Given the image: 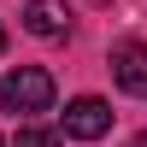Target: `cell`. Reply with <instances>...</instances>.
<instances>
[{"label": "cell", "mask_w": 147, "mask_h": 147, "mask_svg": "<svg viewBox=\"0 0 147 147\" xmlns=\"http://www.w3.org/2000/svg\"><path fill=\"white\" fill-rule=\"evenodd\" d=\"M0 106L6 112H47L53 106V77L41 65H12L0 77Z\"/></svg>", "instance_id": "6da1fadb"}, {"label": "cell", "mask_w": 147, "mask_h": 147, "mask_svg": "<svg viewBox=\"0 0 147 147\" xmlns=\"http://www.w3.org/2000/svg\"><path fill=\"white\" fill-rule=\"evenodd\" d=\"M106 129H112V106H106L100 94H77V100L65 106V136L71 141H100Z\"/></svg>", "instance_id": "7a4b0ae2"}, {"label": "cell", "mask_w": 147, "mask_h": 147, "mask_svg": "<svg viewBox=\"0 0 147 147\" xmlns=\"http://www.w3.org/2000/svg\"><path fill=\"white\" fill-rule=\"evenodd\" d=\"M112 82L124 94H147V41L124 35V41L112 47Z\"/></svg>", "instance_id": "3957f363"}, {"label": "cell", "mask_w": 147, "mask_h": 147, "mask_svg": "<svg viewBox=\"0 0 147 147\" xmlns=\"http://www.w3.org/2000/svg\"><path fill=\"white\" fill-rule=\"evenodd\" d=\"M24 30L35 41H59V35H71V6L65 0H30L24 6Z\"/></svg>", "instance_id": "277c9868"}, {"label": "cell", "mask_w": 147, "mask_h": 147, "mask_svg": "<svg viewBox=\"0 0 147 147\" xmlns=\"http://www.w3.org/2000/svg\"><path fill=\"white\" fill-rule=\"evenodd\" d=\"M6 147H59V129H41V124H24Z\"/></svg>", "instance_id": "5b68a950"}, {"label": "cell", "mask_w": 147, "mask_h": 147, "mask_svg": "<svg viewBox=\"0 0 147 147\" xmlns=\"http://www.w3.org/2000/svg\"><path fill=\"white\" fill-rule=\"evenodd\" d=\"M129 147H147V129H141V136H136V141H129Z\"/></svg>", "instance_id": "8992f818"}, {"label": "cell", "mask_w": 147, "mask_h": 147, "mask_svg": "<svg viewBox=\"0 0 147 147\" xmlns=\"http://www.w3.org/2000/svg\"><path fill=\"white\" fill-rule=\"evenodd\" d=\"M0 47H6V30H0Z\"/></svg>", "instance_id": "52a82bcc"}, {"label": "cell", "mask_w": 147, "mask_h": 147, "mask_svg": "<svg viewBox=\"0 0 147 147\" xmlns=\"http://www.w3.org/2000/svg\"><path fill=\"white\" fill-rule=\"evenodd\" d=\"M0 147H6V141H0Z\"/></svg>", "instance_id": "ba28073f"}]
</instances>
